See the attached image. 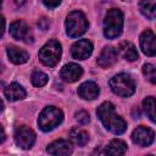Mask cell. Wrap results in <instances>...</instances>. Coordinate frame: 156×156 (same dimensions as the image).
I'll return each mask as SVG.
<instances>
[{
	"label": "cell",
	"mask_w": 156,
	"mask_h": 156,
	"mask_svg": "<svg viewBox=\"0 0 156 156\" xmlns=\"http://www.w3.org/2000/svg\"><path fill=\"white\" fill-rule=\"evenodd\" d=\"M96 113H98L99 119L101 121V123L108 132H111L113 134H122L126 132L127 122L119 115L116 113L115 106L110 101L102 102L98 107Z\"/></svg>",
	"instance_id": "6da1fadb"
},
{
	"label": "cell",
	"mask_w": 156,
	"mask_h": 156,
	"mask_svg": "<svg viewBox=\"0 0 156 156\" xmlns=\"http://www.w3.org/2000/svg\"><path fill=\"white\" fill-rule=\"evenodd\" d=\"M123 29V13L118 9H111L104 18V35L107 39H115L121 35Z\"/></svg>",
	"instance_id": "7a4b0ae2"
},
{
	"label": "cell",
	"mask_w": 156,
	"mask_h": 156,
	"mask_svg": "<svg viewBox=\"0 0 156 156\" xmlns=\"http://www.w3.org/2000/svg\"><path fill=\"white\" fill-rule=\"evenodd\" d=\"M66 33L71 38H78L83 35L88 29V21L83 12L80 11H72L68 13L66 22Z\"/></svg>",
	"instance_id": "3957f363"
},
{
	"label": "cell",
	"mask_w": 156,
	"mask_h": 156,
	"mask_svg": "<svg viewBox=\"0 0 156 156\" xmlns=\"http://www.w3.org/2000/svg\"><path fill=\"white\" fill-rule=\"evenodd\" d=\"M110 88L116 95L122 96V98H128L134 94L135 83L129 74L119 73V74L113 76L110 79Z\"/></svg>",
	"instance_id": "277c9868"
},
{
	"label": "cell",
	"mask_w": 156,
	"mask_h": 156,
	"mask_svg": "<svg viewBox=\"0 0 156 156\" xmlns=\"http://www.w3.org/2000/svg\"><path fill=\"white\" fill-rule=\"evenodd\" d=\"M63 119V113L55 106H46L39 115L38 126L43 132H49L57 127Z\"/></svg>",
	"instance_id": "5b68a950"
},
{
	"label": "cell",
	"mask_w": 156,
	"mask_h": 156,
	"mask_svg": "<svg viewBox=\"0 0 156 156\" xmlns=\"http://www.w3.org/2000/svg\"><path fill=\"white\" fill-rule=\"evenodd\" d=\"M62 49L61 44L57 40H49L40 50H39V60L48 67H54L61 58Z\"/></svg>",
	"instance_id": "8992f818"
},
{
	"label": "cell",
	"mask_w": 156,
	"mask_h": 156,
	"mask_svg": "<svg viewBox=\"0 0 156 156\" xmlns=\"http://www.w3.org/2000/svg\"><path fill=\"white\" fill-rule=\"evenodd\" d=\"M35 141V133L32 128L27 126H20L15 130V143L21 149L28 150L33 146Z\"/></svg>",
	"instance_id": "52a82bcc"
},
{
	"label": "cell",
	"mask_w": 156,
	"mask_h": 156,
	"mask_svg": "<svg viewBox=\"0 0 156 156\" xmlns=\"http://www.w3.org/2000/svg\"><path fill=\"white\" fill-rule=\"evenodd\" d=\"M10 34L16 40H21L24 43L32 41V32H30L29 27L27 26V23L21 20L13 21L10 24Z\"/></svg>",
	"instance_id": "ba28073f"
},
{
	"label": "cell",
	"mask_w": 156,
	"mask_h": 156,
	"mask_svg": "<svg viewBox=\"0 0 156 156\" xmlns=\"http://www.w3.org/2000/svg\"><path fill=\"white\" fill-rule=\"evenodd\" d=\"M154 139H155V133L150 128L144 126L138 127L132 133V141L139 146H149L154 143Z\"/></svg>",
	"instance_id": "9c48e42d"
},
{
	"label": "cell",
	"mask_w": 156,
	"mask_h": 156,
	"mask_svg": "<svg viewBox=\"0 0 156 156\" xmlns=\"http://www.w3.org/2000/svg\"><path fill=\"white\" fill-rule=\"evenodd\" d=\"M93 52V44L87 39H80L76 41L71 48V54L73 58L77 60H85Z\"/></svg>",
	"instance_id": "30bf717a"
},
{
	"label": "cell",
	"mask_w": 156,
	"mask_h": 156,
	"mask_svg": "<svg viewBox=\"0 0 156 156\" xmlns=\"http://www.w3.org/2000/svg\"><path fill=\"white\" fill-rule=\"evenodd\" d=\"M155 34L152 30L146 29L140 34V48L143 52L147 56H154L156 54V44H155Z\"/></svg>",
	"instance_id": "8fae6325"
},
{
	"label": "cell",
	"mask_w": 156,
	"mask_h": 156,
	"mask_svg": "<svg viewBox=\"0 0 156 156\" xmlns=\"http://www.w3.org/2000/svg\"><path fill=\"white\" fill-rule=\"evenodd\" d=\"M117 56H118V52L113 46H106L98 56L96 63L102 68H108L112 65H115V62L117 61Z\"/></svg>",
	"instance_id": "7c38bea8"
},
{
	"label": "cell",
	"mask_w": 156,
	"mask_h": 156,
	"mask_svg": "<svg viewBox=\"0 0 156 156\" xmlns=\"http://www.w3.org/2000/svg\"><path fill=\"white\" fill-rule=\"evenodd\" d=\"M46 151L50 155L67 156V155L72 154L73 149H72V145H71L69 141H67L65 139H58V140H55L51 144H49L48 147H46Z\"/></svg>",
	"instance_id": "4fadbf2b"
},
{
	"label": "cell",
	"mask_w": 156,
	"mask_h": 156,
	"mask_svg": "<svg viewBox=\"0 0 156 156\" xmlns=\"http://www.w3.org/2000/svg\"><path fill=\"white\" fill-rule=\"evenodd\" d=\"M83 74V69L77 63H67L61 68L60 76L67 83H73L78 80Z\"/></svg>",
	"instance_id": "5bb4252c"
},
{
	"label": "cell",
	"mask_w": 156,
	"mask_h": 156,
	"mask_svg": "<svg viewBox=\"0 0 156 156\" xmlns=\"http://www.w3.org/2000/svg\"><path fill=\"white\" fill-rule=\"evenodd\" d=\"M100 89L96 83L94 82H84L78 88V95L83 100H94L98 98Z\"/></svg>",
	"instance_id": "9a60e30c"
},
{
	"label": "cell",
	"mask_w": 156,
	"mask_h": 156,
	"mask_svg": "<svg viewBox=\"0 0 156 156\" xmlns=\"http://www.w3.org/2000/svg\"><path fill=\"white\" fill-rule=\"evenodd\" d=\"M5 96L9 101H17L26 98V90L24 88L18 83H11L5 88Z\"/></svg>",
	"instance_id": "2e32d148"
},
{
	"label": "cell",
	"mask_w": 156,
	"mask_h": 156,
	"mask_svg": "<svg viewBox=\"0 0 156 156\" xmlns=\"http://www.w3.org/2000/svg\"><path fill=\"white\" fill-rule=\"evenodd\" d=\"M7 56H9L10 61L16 63V65H22V63L27 62L29 58V54L26 50H22L17 46H9L7 48Z\"/></svg>",
	"instance_id": "e0dca14e"
},
{
	"label": "cell",
	"mask_w": 156,
	"mask_h": 156,
	"mask_svg": "<svg viewBox=\"0 0 156 156\" xmlns=\"http://www.w3.org/2000/svg\"><path fill=\"white\" fill-rule=\"evenodd\" d=\"M118 49H119L121 55H122L127 61L133 62V61L138 60V57H139L135 46H134L130 41H122V43L119 44V48H118Z\"/></svg>",
	"instance_id": "ac0fdd59"
},
{
	"label": "cell",
	"mask_w": 156,
	"mask_h": 156,
	"mask_svg": "<svg viewBox=\"0 0 156 156\" xmlns=\"http://www.w3.org/2000/svg\"><path fill=\"white\" fill-rule=\"evenodd\" d=\"M126 151H127L126 143L123 140H119V139H113L107 145V147L105 150V154L112 155V156H118V155H124Z\"/></svg>",
	"instance_id": "d6986e66"
},
{
	"label": "cell",
	"mask_w": 156,
	"mask_h": 156,
	"mask_svg": "<svg viewBox=\"0 0 156 156\" xmlns=\"http://www.w3.org/2000/svg\"><path fill=\"white\" fill-rule=\"evenodd\" d=\"M69 139L73 144L78 146H84L89 141V134L82 128H73L69 132Z\"/></svg>",
	"instance_id": "ffe728a7"
},
{
	"label": "cell",
	"mask_w": 156,
	"mask_h": 156,
	"mask_svg": "<svg viewBox=\"0 0 156 156\" xmlns=\"http://www.w3.org/2000/svg\"><path fill=\"white\" fill-rule=\"evenodd\" d=\"M140 12L149 20H154L156 16V0H140Z\"/></svg>",
	"instance_id": "44dd1931"
},
{
	"label": "cell",
	"mask_w": 156,
	"mask_h": 156,
	"mask_svg": "<svg viewBox=\"0 0 156 156\" xmlns=\"http://www.w3.org/2000/svg\"><path fill=\"white\" fill-rule=\"evenodd\" d=\"M155 98L154 96H147L144 101H143V110L145 112V115L150 118L151 122H155Z\"/></svg>",
	"instance_id": "7402d4cb"
},
{
	"label": "cell",
	"mask_w": 156,
	"mask_h": 156,
	"mask_svg": "<svg viewBox=\"0 0 156 156\" xmlns=\"http://www.w3.org/2000/svg\"><path fill=\"white\" fill-rule=\"evenodd\" d=\"M48 76L44 73V72H41V71H35V72H33L32 73V77H30V80H32V84L34 85V87H38V88H40V87H44L46 83H48Z\"/></svg>",
	"instance_id": "603a6c76"
},
{
	"label": "cell",
	"mask_w": 156,
	"mask_h": 156,
	"mask_svg": "<svg viewBox=\"0 0 156 156\" xmlns=\"http://www.w3.org/2000/svg\"><path fill=\"white\" fill-rule=\"evenodd\" d=\"M143 73H144V76L146 77V79L149 82H151L152 84L156 83V69H155V66L154 65L145 63L143 66Z\"/></svg>",
	"instance_id": "cb8c5ba5"
},
{
	"label": "cell",
	"mask_w": 156,
	"mask_h": 156,
	"mask_svg": "<svg viewBox=\"0 0 156 156\" xmlns=\"http://www.w3.org/2000/svg\"><path fill=\"white\" fill-rule=\"evenodd\" d=\"M76 119L80 123V124H87L90 118H89V115L85 112V111H79L78 113H76Z\"/></svg>",
	"instance_id": "d4e9b609"
},
{
	"label": "cell",
	"mask_w": 156,
	"mask_h": 156,
	"mask_svg": "<svg viewBox=\"0 0 156 156\" xmlns=\"http://www.w3.org/2000/svg\"><path fill=\"white\" fill-rule=\"evenodd\" d=\"M61 1H62V0H43L44 5H45L46 7H49V9H55V7H57V6L61 4Z\"/></svg>",
	"instance_id": "484cf974"
},
{
	"label": "cell",
	"mask_w": 156,
	"mask_h": 156,
	"mask_svg": "<svg viewBox=\"0 0 156 156\" xmlns=\"http://www.w3.org/2000/svg\"><path fill=\"white\" fill-rule=\"evenodd\" d=\"M4 32H5V18L0 15V38L2 37Z\"/></svg>",
	"instance_id": "4316f807"
},
{
	"label": "cell",
	"mask_w": 156,
	"mask_h": 156,
	"mask_svg": "<svg viewBox=\"0 0 156 156\" xmlns=\"http://www.w3.org/2000/svg\"><path fill=\"white\" fill-rule=\"evenodd\" d=\"M5 136H6V135H5V130H4L2 126L0 124V144H1V143L5 140Z\"/></svg>",
	"instance_id": "83f0119b"
},
{
	"label": "cell",
	"mask_w": 156,
	"mask_h": 156,
	"mask_svg": "<svg viewBox=\"0 0 156 156\" xmlns=\"http://www.w3.org/2000/svg\"><path fill=\"white\" fill-rule=\"evenodd\" d=\"M2 108H4V104H2V101H1V99H0V112L2 111Z\"/></svg>",
	"instance_id": "f1b7e54d"
},
{
	"label": "cell",
	"mask_w": 156,
	"mask_h": 156,
	"mask_svg": "<svg viewBox=\"0 0 156 156\" xmlns=\"http://www.w3.org/2000/svg\"><path fill=\"white\" fill-rule=\"evenodd\" d=\"M1 6H2V1L0 0V9H1Z\"/></svg>",
	"instance_id": "f546056e"
}]
</instances>
